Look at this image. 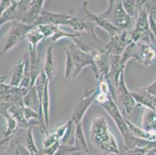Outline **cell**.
Returning <instances> with one entry per match:
<instances>
[{
    "label": "cell",
    "instance_id": "cell-9",
    "mask_svg": "<svg viewBox=\"0 0 156 155\" xmlns=\"http://www.w3.org/2000/svg\"><path fill=\"white\" fill-rule=\"evenodd\" d=\"M89 1H85L82 5V12H83L84 16L83 18L87 19V20L91 21L93 23L96 24V26H100L103 30L106 31L109 34V36H113L114 34L117 33L121 30V29L115 26L114 25L109 22L107 19H104L103 17L100 16L99 14H94L89 10Z\"/></svg>",
    "mask_w": 156,
    "mask_h": 155
},
{
    "label": "cell",
    "instance_id": "cell-12",
    "mask_svg": "<svg viewBox=\"0 0 156 155\" xmlns=\"http://www.w3.org/2000/svg\"><path fill=\"white\" fill-rule=\"evenodd\" d=\"M93 55L94 62L96 63L98 71L100 72V79H107L109 80V75L110 72V65L111 55L104 50V51H94L90 52ZM110 81V80H109Z\"/></svg>",
    "mask_w": 156,
    "mask_h": 155
},
{
    "label": "cell",
    "instance_id": "cell-32",
    "mask_svg": "<svg viewBox=\"0 0 156 155\" xmlns=\"http://www.w3.org/2000/svg\"><path fill=\"white\" fill-rule=\"evenodd\" d=\"M60 136L58 135L56 132H54V133H46L45 134V138L43 141L44 149H47L48 147H51L58 142H60Z\"/></svg>",
    "mask_w": 156,
    "mask_h": 155
},
{
    "label": "cell",
    "instance_id": "cell-8",
    "mask_svg": "<svg viewBox=\"0 0 156 155\" xmlns=\"http://www.w3.org/2000/svg\"><path fill=\"white\" fill-rule=\"evenodd\" d=\"M98 92H99L98 88L89 89V90L86 89L79 102H78L77 106L74 109L73 113L70 118L76 124L83 122V119L86 114V111L93 104V102H95V99H96Z\"/></svg>",
    "mask_w": 156,
    "mask_h": 155
},
{
    "label": "cell",
    "instance_id": "cell-1",
    "mask_svg": "<svg viewBox=\"0 0 156 155\" xmlns=\"http://www.w3.org/2000/svg\"><path fill=\"white\" fill-rule=\"evenodd\" d=\"M89 141L100 154L118 155L120 153L117 139L110 131L107 120L103 116H98L92 119Z\"/></svg>",
    "mask_w": 156,
    "mask_h": 155
},
{
    "label": "cell",
    "instance_id": "cell-45",
    "mask_svg": "<svg viewBox=\"0 0 156 155\" xmlns=\"http://www.w3.org/2000/svg\"><path fill=\"white\" fill-rule=\"evenodd\" d=\"M155 155H156V154H155Z\"/></svg>",
    "mask_w": 156,
    "mask_h": 155
},
{
    "label": "cell",
    "instance_id": "cell-29",
    "mask_svg": "<svg viewBox=\"0 0 156 155\" xmlns=\"http://www.w3.org/2000/svg\"><path fill=\"white\" fill-rule=\"evenodd\" d=\"M17 22L16 13V2H14L9 8H8L0 16V25L2 26L6 23Z\"/></svg>",
    "mask_w": 156,
    "mask_h": 155
},
{
    "label": "cell",
    "instance_id": "cell-37",
    "mask_svg": "<svg viewBox=\"0 0 156 155\" xmlns=\"http://www.w3.org/2000/svg\"><path fill=\"white\" fill-rule=\"evenodd\" d=\"M150 150L142 147H136L132 150H126V155H145Z\"/></svg>",
    "mask_w": 156,
    "mask_h": 155
},
{
    "label": "cell",
    "instance_id": "cell-23",
    "mask_svg": "<svg viewBox=\"0 0 156 155\" xmlns=\"http://www.w3.org/2000/svg\"><path fill=\"white\" fill-rule=\"evenodd\" d=\"M149 0H122V3L127 13L132 17H137L139 11Z\"/></svg>",
    "mask_w": 156,
    "mask_h": 155
},
{
    "label": "cell",
    "instance_id": "cell-5",
    "mask_svg": "<svg viewBox=\"0 0 156 155\" xmlns=\"http://www.w3.org/2000/svg\"><path fill=\"white\" fill-rule=\"evenodd\" d=\"M34 26H36L29 25L22 22H12L10 29L7 33L1 55H6L15 47L17 46L21 41L25 39L27 33Z\"/></svg>",
    "mask_w": 156,
    "mask_h": 155
},
{
    "label": "cell",
    "instance_id": "cell-34",
    "mask_svg": "<svg viewBox=\"0 0 156 155\" xmlns=\"http://www.w3.org/2000/svg\"><path fill=\"white\" fill-rule=\"evenodd\" d=\"M37 26L39 27L40 30L44 34V39H47V38L51 37L58 26L54 25V24H41V25H38Z\"/></svg>",
    "mask_w": 156,
    "mask_h": 155
},
{
    "label": "cell",
    "instance_id": "cell-27",
    "mask_svg": "<svg viewBox=\"0 0 156 155\" xmlns=\"http://www.w3.org/2000/svg\"><path fill=\"white\" fill-rule=\"evenodd\" d=\"M0 114L5 118V122H6V128L3 133L4 138L12 136L16 133L18 127L17 122L8 111H3L2 113H0Z\"/></svg>",
    "mask_w": 156,
    "mask_h": 155
},
{
    "label": "cell",
    "instance_id": "cell-16",
    "mask_svg": "<svg viewBox=\"0 0 156 155\" xmlns=\"http://www.w3.org/2000/svg\"><path fill=\"white\" fill-rule=\"evenodd\" d=\"M28 53H29L30 67L31 75V87L34 86L35 81L37 79L38 75L41 72H39L40 68V55L37 52V49H34L32 47L28 46Z\"/></svg>",
    "mask_w": 156,
    "mask_h": 155
},
{
    "label": "cell",
    "instance_id": "cell-44",
    "mask_svg": "<svg viewBox=\"0 0 156 155\" xmlns=\"http://www.w3.org/2000/svg\"><path fill=\"white\" fill-rule=\"evenodd\" d=\"M0 27H1V25H0Z\"/></svg>",
    "mask_w": 156,
    "mask_h": 155
},
{
    "label": "cell",
    "instance_id": "cell-13",
    "mask_svg": "<svg viewBox=\"0 0 156 155\" xmlns=\"http://www.w3.org/2000/svg\"><path fill=\"white\" fill-rule=\"evenodd\" d=\"M23 105H13L8 109V112L15 118L17 122L18 126L20 129H28L31 126H39L42 130V125L40 121L28 122L27 120L23 113Z\"/></svg>",
    "mask_w": 156,
    "mask_h": 155
},
{
    "label": "cell",
    "instance_id": "cell-6",
    "mask_svg": "<svg viewBox=\"0 0 156 155\" xmlns=\"http://www.w3.org/2000/svg\"><path fill=\"white\" fill-rule=\"evenodd\" d=\"M131 42V31L127 29L121 30L117 33L110 37V41L106 44L105 50L111 56H120Z\"/></svg>",
    "mask_w": 156,
    "mask_h": 155
},
{
    "label": "cell",
    "instance_id": "cell-2",
    "mask_svg": "<svg viewBox=\"0 0 156 155\" xmlns=\"http://www.w3.org/2000/svg\"><path fill=\"white\" fill-rule=\"evenodd\" d=\"M66 48L70 52L72 62H73V79L77 78L85 68L90 67L93 70L96 80H100V72L98 71V68L94 62V58L91 53H87V52H85L79 49L72 41H70L69 43V46Z\"/></svg>",
    "mask_w": 156,
    "mask_h": 155
},
{
    "label": "cell",
    "instance_id": "cell-35",
    "mask_svg": "<svg viewBox=\"0 0 156 155\" xmlns=\"http://www.w3.org/2000/svg\"><path fill=\"white\" fill-rule=\"evenodd\" d=\"M23 113L24 116H25V118L27 120L28 122H32L31 120L32 119H39L40 120V114L39 112L35 109H32L30 107H27V106H23ZM42 130H43V126H42ZM42 131V130H41Z\"/></svg>",
    "mask_w": 156,
    "mask_h": 155
},
{
    "label": "cell",
    "instance_id": "cell-26",
    "mask_svg": "<svg viewBox=\"0 0 156 155\" xmlns=\"http://www.w3.org/2000/svg\"><path fill=\"white\" fill-rule=\"evenodd\" d=\"M25 39L29 44V46L32 47L34 49H37L38 44L43 40H44V36L41 33V31L40 30L39 27L36 26L27 33Z\"/></svg>",
    "mask_w": 156,
    "mask_h": 155
},
{
    "label": "cell",
    "instance_id": "cell-11",
    "mask_svg": "<svg viewBox=\"0 0 156 155\" xmlns=\"http://www.w3.org/2000/svg\"><path fill=\"white\" fill-rule=\"evenodd\" d=\"M74 16V9H72L65 12H53L43 9L35 26L41 24H54L58 26H66L67 22Z\"/></svg>",
    "mask_w": 156,
    "mask_h": 155
},
{
    "label": "cell",
    "instance_id": "cell-25",
    "mask_svg": "<svg viewBox=\"0 0 156 155\" xmlns=\"http://www.w3.org/2000/svg\"><path fill=\"white\" fill-rule=\"evenodd\" d=\"M76 140V123L69 119L68 121V126L65 134L61 139L60 143L62 145L74 146Z\"/></svg>",
    "mask_w": 156,
    "mask_h": 155
},
{
    "label": "cell",
    "instance_id": "cell-17",
    "mask_svg": "<svg viewBox=\"0 0 156 155\" xmlns=\"http://www.w3.org/2000/svg\"><path fill=\"white\" fill-rule=\"evenodd\" d=\"M131 94L137 104L154 110V96L146 92L144 88L134 89V91H131Z\"/></svg>",
    "mask_w": 156,
    "mask_h": 155
},
{
    "label": "cell",
    "instance_id": "cell-4",
    "mask_svg": "<svg viewBox=\"0 0 156 155\" xmlns=\"http://www.w3.org/2000/svg\"><path fill=\"white\" fill-rule=\"evenodd\" d=\"M76 35L71 39V41L75 44L82 51L90 53L94 51H104L106 44L103 43L93 30L76 32Z\"/></svg>",
    "mask_w": 156,
    "mask_h": 155
},
{
    "label": "cell",
    "instance_id": "cell-10",
    "mask_svg": "<svg viewBox=\"0 0 156 155\" xmlns=\"http://www.w3.org/2000/svg\"><path fill=\"white\" fill-rule=\"evenodd\" d=\"M134 60L144 67L151 66L156 62V49L147 43H136Z\"/></svg>",
    "mask_w": 156,
    "mask_h": 155
},
{
    "label": "cell",
    "instance_id": "cell-36",
    "mask_svg": "<svg viewBox=\"0 0 156 155\" xmlns=\"http://www.w3.org/2000/svg\"><path fill=\"white\" fill-rule=\"evenodd\" d=\"M147 12L156 22V0H149L147 3Z\"/></svg>",
    "mask_w": 156,
    "mask_h": 155
},
{
    "label": "cell",
    "instance_id": "cell-14",
    "mask_svg": "<svg viewBox=\"0 0 156 155\" xmlns=\"http://www.w3.org/2000/svg\"><path fill=\"white\" fill-rule=\"evenodd\" d=\"M45 0H33L29 10L24 16L21 22L29 25H34L43 11Z\"/></svg>",
    "mask_w": 156,
    "mask_h": 155
},
{
    "label": "cell",
    "instance_id": "cell-39",
    "mask_svg": "<svg viewBox=\"0 0 156 155\" xmlns=\"http://www.w3.org/2000/svg\"><path fill=\"white\" fill-rule=\"evenodd\" d=\"M144 89L147 92L151 94V95L156 96V79L152 82V83L150 84L149 85H147V86L144 87Z\"/></svg>",
    "mask_w": 156,
    "mask_h": 155
},
{
    "label": "cell",
    "instance_id": "cell-20",
    "mask_svg": "<svg viewBox=\"0 0 156 155\" xmlns=\"http://www.w3.org/2000/svg\"><path fill=\"white\" fill-rule=\"evenodd\" d=\"M47 75L48 80L51 82L55 75V48L53 46H48L46 52L45 64L43 68Z\"/></svg>",
    "mask_w": 156,
    "mask_h": 155
},
{
    "label": "cell",
    "instance_id": "cell-42",
    "mask_svg": "<svg viewBox=\"0 0 156 155\" xmlns=\"http://www.w3.org/2000/svg\"><path fill=\"white\" fill-rule=\"evenodd\" d=\"M145 155H155V154H154V153H151V151H148L147 153H146Z\"/></svg>",
    "mask_w": 156,
    "mask_h": 155
},
{
    "label": "cell",
    "instance_id": "cell-15",
    "mask_svg": "<svg viewBox=\"0 0 156 155\" xmlns=\"http://www.w3.org/2000/svg\"><path fill=\"white\" fill-rule=\"evenodd\" d=\"M26 62V51L24 55L12 65L9 84L12 86H20L23 78L24 67Z\"/></svg>",
    "mask_w": 156,
    "mask_h": 155
},
{
    "label": "cell",
    "instance_id": "cell-7",
    "mask_svg": "<svg viewBox=\"0 0 156 155\" xmlns=\"http://www.w3.org/2000/svg\"><path fill=\"white\" fill-rule=\"evenodd\" d=\"M116 92H117V96L124 109V116L128 118L130 114H132L134 108L138 104L133 97L131 92L127 89L126 85L124 72L120 75L118 84L116 88Z\"/></svg>",
    "mask_w": 156,
    "mask_h": 155
},
{
    "label": "cell",
    "instance_id": "cell-22",
    "mask_svg": "<svg viewBox=\"0 0 156 155\" xmlns=\"http://www.w3.org/2000/svg\"><path fill=\"white\" fill-rule=\"evenodd\" d=\"M124 119H125L126 123H127L129 130H130V132L134 136H137V137H139V138L144 139V140H151V141H156V133L147 132L146 130H144L143 128L139 127L137 125L133 123L129 119V118H127L126 116H124Z\"/></svg>",
    "mask_w": 156,
    "mask_h": 155
},
{
    "label": "cell",
    "instance_id": "cell-41",
    "mask_svg": "<svg viewBox=\"0 0 156 155\" xmlns=\"http://www.w3.org/2000/svg\"><path fill=\"white\" fill-rule=\"evenodd\" d=\"M6 80H7L6 75H2V76H0V85H1V84L5 83Z\"/></svg>",
    "mask_w": 156,
    "mask_h": 155
},
{
    "label": "cell",
    "instance_id": "cell-33",
    "mask_svg": "<svg viewBox=\"0 0 156 155\" xmlns=\"http://www.w3.org/2000/svg\"><path fill=\"white\" fill-rule=\"evenodd\" d=\"M76 35V33H70L65 32V30H62L60 28V26H58L57 27L56 30H55V33L52 35V37H51L52 42L56 43L58 41H59L60 40H62V38H69V39H72V37H74Z\"/></svg>",
    "mask_w": 156,
    "mask_h": 155
},
{
    "label": "cell",
    "instance_id": "cell-28",
    "mask_svg": "<svg viewBox=\"0 0 156 155\" xmlns=\"http://www.w3.org/2000/svg\"><path fill=\"white\" fill-rule=\"evenodd\" d=\"M23 105L27 107H30L32 109L39 112L40 109V101L38 99L37 93L35 88L33 86L30 89L26 96L23 98Z\"/></svg>",
    "mask_w": 156,
    "mask_h": 155
},
{
    "label": "cell",
    "instance_id": "cell-38",
    "mask_svg": "<svg viewBox=\"0 0 156 155\" xmlns=\"http://www.w3.org/2000/svg\"><path fill=\"white\" fill-rule=\"evenodd\" d=\"M13 2L14 1L12 0H0V16L7 9L12 5Z\"/></svg>",
    "mask_w": 156,
    "mask_h": 155
},
{
    "label": "cell",
    "instance_id": "cell-40",
    "mask_svg": "<svg viewBox=\"0 0 156 155\" xmlns=\"http://www.w3.org/2000/svg\"><path fill=\"white\" fill-rule=\"evenodd\" d=\"M12 136H9V137H5V138H3L2 140H0V150H2V147H3L4 146H5V145L8 144V143L10 142Z\"/></svg>",
    "mask_w": 156,
    "mask_h": 155
},
{
    "label": "cell",
    "instance_id": "cell-18",
    "mask_svg": "<svg viewBox=\"0 0 156 155\" xmlns=\"http://www.w3.org/2000/svg\"><path fill=\"white\" fill-rule=\"evenodd\" d=\"M66 26L72 28L76 32L93 30L96 27V24L91 21L87 20L83 17H76L75 16L68 21Z\"/></svg>",
    "mask_w": 156,
    "mask_h": 155
},
{
    "label": "cell",
    "instance_id": "cell-19",
    "mask_svg": "<svg viewBox=\"0 0 156 155\" xmlns=\"http://www.w3.org/2000/svg\"><path fill=\"white\" fill-rule=\"evenodd\" d=\"M74 147L79 151L84 152L88 155H91V152L88 147L87 140L83 127V122L76 124V140Z\"/></svg>",
    "mask_w": 156,
    "mask_h": 155
},
{
    "label": "cell",
    "instance_id": "cell-21",
    "mask_svg": "<svg viewBox=\"0 0 156 155\" xmlns=\"http://www.w3.org/2000/svg\"><path fill=\"white\" fill-rule=\"evenodd\" d=\"M142 128L144 130L156 133V111L145 108L142 116Z\"/></svg>",
    "mask_w": 156,
    "mask_h": 155
},
{
    "label": "cell",
    "instance_id": "cell-3",
    "mask_svg": "<svg viewBox=\"0 0 156 155\" xmlns=\"http://www.w3.org/2000/svg\"><path fill=\"white\" fill-rule=\"evenodd\" d=\"M108 2L107 9L99 15L120 29H127L130 24L131 17L124 9L122 0H108Z\"/></svg>",
    "mask_w": 156,
    "mask_h": 155
},
{
    "label": "cell",
    "instance_id": "cell-24",
    "mask_svg": "<svg viewBox=\"0 0 156 155\" xmlns=\"http://www.w3.org/2000/svg\"><path fill=\"white\" fill-rule=\"evenodd\" d=\"M13 105H23V98L10 94L0 96V113L8 111L9 108Z\"/></svg>",
    "mask_w": 156,
    "mask_h": 155
},
{
    "label": "cell",
    "instance_id": "cell-31",
    "mask_svg": "<svg viewBox=\"0 0 156 155\" xmlns=\"http://www.w3.org/2000/svg\"><path fill=\"white\" fill-rule=\"evenodd\" d=\"M74 67L72 62V57L70 52L67 48H65V78L66 80L69 81L73 79Z\"/></svg>",
    "mask_w": 156,
    "mask_h": 155
},
{
    "label": "cell",
    "instance_id": "cell-30",
    "mask_svg": "<svg viewBox=\"0 0 156 155\" xmlns=\"http://www.w3.org/2000/svg\"><path fill=\"white\" fill-rule=\"evenodd\" d=\"M136 49V43L131 42L128 46L127 47L124 51L122 53L120 56H119V61L120 64L126 68V65L130 59H134V53Z\"/></svg>",
    "mask_w": 156,
    "mask_h": 155
},
{
    "label": "cell",
    "instance_id": "cell-43",
    "mask_svg": "<svg viewBox=\"0 0 156 155\" xmlns=\"http://www.w3.org/2000/svg\"><path fill=\"white\" fill-rule=\"evenodd\" d=\"M12 1H14V2H18V1H20V0H12Z\"/></svg>",
    "mask_w": 156,
    "mask_h": 155
}]
</instances>
